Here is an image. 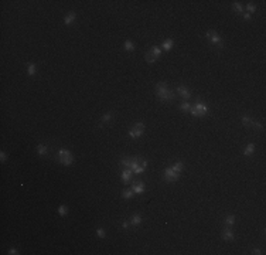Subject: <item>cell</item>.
<instances>
[{
    "label": "cell",
    "mask_w": 266,
    "mask_h": 255,
    "mask_svg": "<svg viewBox=\"0 0 266 255\" xmlns=\"http://www.w3.org/2000/svg\"><path fill=\"white\" fill-rule=\"evenodd\" d=\"M156 94H157L158 99L163 101V102H170V101H173L174 97H176V95L173 94V91L164 82H158V84L156 85Z\"/></svg>",
    "instance_id": "obj_1"
},
{
    "label": "cell",
    "mask_w": 266,
    "mask_h": 255,
    "mask_svg": "<svg viewBox=\"0 0 266 255\" xmlns=\"http://www.w3.org/2000/svg\"><path fill=\"white\" fill-rule=\"evenodd\" d=\"M190 113H191L193 116H197V118H202V116H205V115L208 113V106H207V104H205L204 101H200V99H198L194 105H191Z\"/></svg>",
    "instance_id": "obj_2"
},
{
    "label": "cell",
    "mask_w": 266,
    "mask_h": 255,
    "mask_svg": "<svg viewBox=\"0 0 266 255\" xmlns=\"http://www.w3.org/2000/svg\"><path fill=\"white\" fill-rule=\"evenodd\" d=\"M58 162L62 166H71L74 162V156L68 149H60L58 150Z\"/></svg>",
    "instance_id": "obj_3"
},
{
    "label": "cell",
    "mask_w": 266,
    "mask_h": 255,
    "mask_svg": "<svg viewBox=\"0 0 266 255\" xmlns=\"http://www.w3.org/2000/svg\"><path fill=\"white\" fill-rule=\"evenodd\" d=\"M160 54H161V48L157 47V45H153V47H151V48L146 53L144 60H146L149 64H153L154 61H157V58L160 57Z\"/></svg>",
    "instance_id": "obj_4"
},
{
    "label": "cell",
    "mask_w": 266,
    "mask_h": 255,
    "mask_svg": "<svg viewBox=\"0 0 266 255\" xmlns=\"http://www.w3.org/2000/svg\"><path fill=\"white\" fill-rule=\"evenodd\" d=\"M144 129H146V125L143 122H137L136 125L129 130V136L132 139H137V138H140L144 133Z\"/></svg>",
    "instance_id": "obj_5"
},
{
    "label": "cell",
    "mask_w": 266,
    "mask_h": 255,
    "mask_svg": "<svg viewBox=\"0 0 266 255\" xmlns=\"http://www.w3.org/2000/svg\"><path fill=\"white\" fill-rule=\"evenodd\" d=\"M207 38H208V41L211 42V44L218 45L219 48H222V47H224L222 38H221V37L218 35V33L214 31V30H208V31H207Z\"/></svg>",
    "instance_id": "obj_6"
},
{
    "label": "cell",
    "mask_w": 266,
    "mask_h": 255,
    "mask_svg": "<svg viewBox=\"0 0 266 255\" xmlns=\"http://www.w3.org/2000/svg\"><path fill=\"white\" fill-rule=\"evenodd\" d=\"M179 179H180V173L174 171L171 167H167V169L164 170V180H166V182L174 183V182H177Z\"/></svg>",
    "instance_id": "obj_7"
},
{
    "label": "cell",
    "mask_w": 266,
    "mask_h": 255,
    "mask_svg": "<svg viewBox=\"0 0 266 255\" xmlns=\"http://www.w3.org/2000/svg\"><path fill=\"white\" fill-rule=\"evenodd\" d=\"M132 190L135 191V194H142L146 190V186L143 182H133L132 183Z\"/></svg>",
    "instance_id": "obj_8"
},
{
    "label": "cell",
    "mask_w": 266,
    "mask_h": 255,
    "mask_svg": "<svg viewBox=\"0 0 266 255\" xmlns=\"http://www.w3.org/2000/svg\"><path fill=\"white\" fill-rule=\"evenodd\" d=\"M132 176H133V171L130 169H125L122 170V182L125 184H128L130 182V179H132Z\"/></svg>",
    "instance_id": "obj_9"
},
{
    "label": "cell",
    "mask_w": 266,
    "mask_h": 255,
    "mask_svg": "<svg viewBox=\"0 0 266 255\" xmlns=\"http://www.w3.org/2000/svg\"><path fill=\"white\" fill-rule=\"evenodd\" d=\"M177 92H179V95H180L181 98H184V99L191 98V92L188 91L186 86H179V88H177Z\"/></svg>",
    "instance_id": "obj_10"
},
{
    "label": "cell",
    "mask_w": 266,
    "mask_h": 255,
    "mask_svg": "<svg viewBox=\"0 0 266 255\" xmlns=\"http://www.w3.org/2000/svg\"><path fill=\"white\" fill-rule=\"evenodd\" d=\"M222 238H224L225 241H232L234 238H235V234L231 231L229 227H228V228H225V230L222 231Z\"/></svg>",
    "instance_id": "obj_11"
},
{
    "label": "cell",
    "mask_w": 266,
    "mask_h": 255,
    "mask_svg": "<svg viewBox=\"0 0 266 255\" xmlns=\"http://www.w3.org/2000/svg\"><path fill=\"white\" fill-rule=\"evenodd\" d=\"M75 19H77V13H75V12H70V13L65 16V19H64L65 26H70V24H71Z\"/></svg>",
    "instance_id": "obj_12"
},
{
    "label": "cell",
    "mask_w": 266,
    "mask_h": 255,
    "mask_svg": "<svg viewBox=\"0 0 266 255\" xmlns=\"http://www.w3.org/2000/svg\"><path fill=\"white\" fill-rule=\"evenodd\" d=\"M142 215H140V214H133V215H132V218H130V224H132V225H139V224H142Z\"/></svg>",
    "instance_id": "obj_13"
},
{
    "label": "cell",
    "mask_w": 266,
    "mask_h": 255,
    "mask_svg": "<svg viewBox=\"0 0 266 255\" xmlns=\"http://www.w3.org/2000/svg\"><path fill=\"white\" fill-rule=\"evenodd\" d=\"M112 119H113V112H106L101 119V126L102 125H105V123H109Z\"/></svg>",
    "instance_id": "obj_14"
},
{
    "label": "cell",
    "mask_w": 266,
    "mask_h": 255,
    "mask_svg": "<svg viewBox=\"0 0 266 255\" xmlns=\"http://www.w3.org/2000/svg\"><path fill=\"white\" fill-rule=\"evenodd\" d=\"M173 45H174V41H173L171 38H167V40H164L163 45H161V48L166 50V51H170V50L173 48Z\"/></svg>",
    "instance_id": "obj_15"
},
{
    "label": "cell",
    "mask_w": 266,
    "mask_h": 255,
    "mask_svg": "<svg viewBox=\"0 0 266 255\" xmlns=\"http://www.w3.org/2000/svg\"><path fill=\"white\" fill-rule=\"evenodd\" d=\"M253 152H255V143H249L244 150V155L245 156H252L253 155Z\"/></svg>",
    "instance_id": "obj_16"
},
{
    "label": "cell",
    "mask_w": 266,
    "mask_h": 255,
    "mask_svg": "<svg viewBox=\"0 0 266 255\" xmlns=\"http://www.w3.org/2000/svg\"><path fill=\"white\" fill-rule=\"evenodd\" d=\"M36 72H37L36 64H33V63H29V64H27V74H29L30 77H33Z\"/></svg>",
    "instance_id": "obj_17"
},
{
    "label": "cell",
    "mask_w": 266,
    "mask_h": 255,
    "mask_svg": "<svg viewBox=\"0 0 266 255\" xmlns=\"http://www.w3.org/2000/svg\"><path fill=\"white\" fill-rule=\"evenodd\" d=\"M37 153H38L40 156H47L48 149H47L45 145H38V146H37Z\"/></svg>",
    "instance_id": "obj_18"
},
{
    "label": "cell",
    "mask_w": 266,
    "mask_h": 255,
    "mask_svg": "<svg viewBox=\"0 0 266 255\" xmlns=\"http://www.w3.org/2000/svg\"><path fill=\"white\" fill-rule=\"evenodd\" d=\"M235 221H237V217H235V215H232V214H231V215H227V217H225V224L229 227V228H231L232 225H234V224H235Z\"/></svg>",
    "instance_id": "obj_19"
},
{
    "label": "cell",
    "mask_w": 266,
    "mask_h": 255,
    "mask_svg": "<svg viewBox=\"0 0 266 255\" xmlns=\"http://www.w3.org/2000/svg\"><path fill=\"white\" fill-rule=\"evenodd\" d=\"M171 169L174 170V171H177V173H180V174H181V171H183V169H184V163H183V162L174 163V164L171 166Z\"/></svg>",
    "instance_id": "obj_20"
},
{
    "label": "cell",
    "mask_w": 266,
    "mask_h": 255,
    "mask_svg": "<svg viewBox=\"0 0 266 255\" xmlns=\"http://www.w3.org/2000/svg\"><path fill=\"white\" fill-rule=\"evenodd\" d=\"M252 122H253V119H252L251 116H242V123H244V126L246 128H251L252 126Z\"/></svg>",
    "instance_id": "obj_21"
},
{
    "label": "cell",
    "mask_w": 266,
    "mask_h": 255,
    "mask_svg": "<svg viewBox=\"0 0 266 255\" xmlns=\"http://www.w3.org/2000/svg\"><path fill=\"white\" fill-rule=\"evenodd\" d=\"M232 7H234V10L237 12V13H244V7H242V4L239 3V1H234L232 3Z\"/></svg>",
    "instance_id": "obj_22"
},
{
    "label": "cell",
    "mask_w": 266,
    "mask_h": 255,
    "mask_svg": "<svg viewBox=\"0 0 266 255\" xmlns=\"http://www.w3.org/2000/svg\"><path fill=\"white\" fill-rule=\"evenodd\" d=\"M133 194H135V191L132 190V189H129V190H123L122 197L125 198V200H129V198L133 197Z\"/></svg>",
    "instance_id": "obj_23"
},
{
    "label": "cell",
    "mask_w": 266,
    "mask_h": 255,
    "mask_svg": "<svg viewBox=\"0 0 266 255\" xmlns=\"http://www.w3.org/2000/svg\"><path fill=\"white\" fill-rule=\"evenodd\" d=\"M125 50H126V51H129V53L135 51V44L130 41V40H126V41H125Z\"/></svg>",
    "instance_id": "obj_24"
},
{
    "label": "cell",
    "mask_w": 266,
    "mask_h": 255,
    "mask_svg": "<svg viewBox=\"0 0 266 255\" xmlns=\"http://www.w3.org/2000/svg\"><path fill=\"white\" fill-rule=\"evenodd\" d=\"M58 214H60V215H61V217H65V215H67V214H68V207H67V205H60V207H58Z\"/></svg>",
    "instance_id": "obj_25"
},
{
    "label": "cell",
    "mask_w": 266,
    "mask_h": 255,
    "mask_svg": "<svg viewBox=\"0 0 266 255\" xmlns=\"http://www.w3.org/2000/svg\"><path fill=\"white\" fill-rule=\"evenodd\" d=\"M180 108H181V111H184V112H190V109H191V104L186 101V102H183V104L180 105Z\"/></svg>",
    "instance_id": "obj_26"
},
{
    "label": "cell",
    "mask_w": 266,
    "mask_h": 255,
    "mask_svg": "<svg viewBox=\"0 0 266 255\" xmlns=\"http://www.w3.org/2000/svg\"><path fill=\"white\" fill-rule=\"evenodd\" d=\"M255 12H256V6H255V4H253V3H249V4H248V6H246V13H255Z\"/></svg>",
    "instance_id": "obj_27"
},
{
    "label": "cell",
    "mask_w": 266,
    "mask_h": 255,
    "mask_svg": "<svg viewBox=\"0 0 266 255\" xmlns=\"http://www.w3.org/2000/svg\"><path fill=\"white\" fill-rule=\"evenodd\" d=\"M251 128H253V129H258V130H262L263 129V125L260 123V122H256V120H253L252 122V126Z\"/></svg>",
    "instance_id": "obj_28"
},
{
    "label": "cell",
    "mask_w": 266,
    "mask_h": 255,
    "mask_svg": "<svg viewBox=\"0 0 266 255\" xmlns=\"http://www.w3.org/2000/svg\"><path fill=\"white\" fill-rule=\"evenodd\" d=\"M96 235H98L99 238H105V235H106V234H105V231H103V228L99 227V228H96Z\"/></svg>",
    "instance_id": "obj_29"
},
{
    "label": "cell",
    "mask_w": 266,
    "mask_h": 255,
    "mask_svg": "<svg viewBox=\"0 0 266 255\" xmlns=\"http://www.w3.org/2000/svg\"><path fill=\"white\" fill-rule=\"evenodd\" d=\"M16 254H19V251L16 248H10L9 249V255H16Z\"/></svg>",
    "instance_id": "obj_30"
},
{
    "label": "cell",
    "mask_w": 266,
    "mask_h": 255,
    "mask_svg": "<svg viewBox=\"0 0 266 255\" xmlns=\"http://www.w3.org/2000/svg\"><path fill=\"white\" fill-rule=\"evenodd\" d=\"M6 159H7V155H6L4 152H1V153H0V160H1V162H6Z\"/></svg>",
    "instance_id": "obj_31"
},
{
    "label": "cell",
    "mask_w": 266,
    "mask_h": 255,
    "mask_svg": "<svg viewBox=\"0 0 266 255\" xmlns=\"http://www.w3.org/2000/svg\"><path fill=\"white\" fill-rule=\"evenodd\" d=\"M242 16H244V19H245V20H251V14H249V13H246V12H244V13H242Z\"/></svg>",
    "instance_id": "obj_32"
},
{
    "label": "cell",
    "mask_w": 266,
    "mask_h": 255,
    "mask_svg": "<svg viewBox=\"0 0 266 255\" xmlns=\"http://www.w3.org/2000/svg\"><path fill=\"white\" fill-rule=\"evenodd\" d=\"M252 254H255V255H260V254H262V252H260V249H259V248H255V249L252 251Z\"/></svg>",
    "instance_id": "obj_33"
},
{
    "label": "cell",
    "mask_w": 266,
    "mask_h": 255,
    "mask_svg": "<svg viewBox=\"0 0 266 255\" xmlns=\"http://www.w3.org/2000/svg\"><path fill=\"white\" fill-rule=\"evenodd\" d=\"M122 227H123V228H125V230H126V228L129 227V223H128V221H125V223H123V224H122Z\"/></svg>",
    "instance_id": "obj_34"
}]
</instances>
